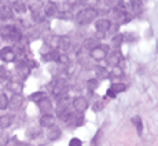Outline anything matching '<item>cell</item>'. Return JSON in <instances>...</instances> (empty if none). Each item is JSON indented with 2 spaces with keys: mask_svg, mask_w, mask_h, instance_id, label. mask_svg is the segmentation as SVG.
Instances as JSON below:
<instances>
[{
  "mask_svg": "<svg viewBox=\"0 0 158 146\" xmlns=\"http://www.w3.org/2000/svg\"><path fill=\"white\" fill-rule=\"evenodd\" d=\"M48 88H50V91L52 92V95L55 97L56 99H60V98H63V97H68L69 83L65 77H58L51 81Z\"/></svg>",
  "mask_w": 158,
  "mask_h": 146,
  "instance_id": "cell-1",
  "label": "cell"
},
{
  "mask_svg": "<svg viewBox=\"0 0 158 146\" xmlns=\"http://www.w3.org/2000/svg\"><path fill=\"white\" fill-rule=\"evenodd\" d=\"M98 10L94 7H85L84 10L78 11L77 17H76V22H77V25H89L91 22H92L94 19H96V17H98Z\"/></svg>",
  "mask_w": 158,
  "mask_h": 146,
  "instance_id": "cell-2",
  "label": "cell"
},
{
  "mask_svg": "<svg viewBox=\"0 0 158 146\" xmlns=\"http://www.w3.org/2000/svg\"><path fill=\"white\" fill-rule=\"evenodd\" d=\"M0 36L3 39L8 41H19L22 37V33L19 32V29L14 25H6L0 28Z\"/></svg>",
  "mask_w": 158,
  "mask_h": 146,
  "instance_id": "cell-3",
  "label": "cell"
},
{
  "mask_svg": "<svg viewBox=\"0 0 158 146\" xmlns=\"http://www.w3.org/2000/svg\"><path fill=\"white\" fill-rule=\"evenodd\" d=\"M13 7L8 0H0V19H10L13 18Z\"/></svg>",
  "mask_w": 158,
  "mask_h": 146,
  "instance_id": "cell-4",
  "label": "cell"
},
{
  "mask_svg": "<svg viewBox=\"0 0 158 146\" xmlns=\"http://www.w3.org/2000/svg\"><path fill=\"white\" fill-rule=\"evenodd\" d=\"M23 101H25V99H23L22 94H13L11 98L8 99V106L7 108H10L11 110H18V109L22 108Z\"/></svg>",
  "mask_w": 158,
  "mask_h": 146,
  "instance_id": "cell-5",
  "label": "cell"
},
{
  "mask_svg": "<svg viewBox=\"0 0 158 146\" xmlns=\"http://www.w3.org/2000/svg\"><path fill=\"white\" fill-rule=\"evenodd\" d=\"M73 108H74L76 113H84V112L88 109V101L84 97H76L72 102Z\"/></svg>",
  "mask_w": 158,
  "mask_h": 146,
  "instance_id": "cell-6",
  "label": "cell"
},
{
  "mask_svg": "<svg viewBox=\"0 0 158 146\" xmlns=\"http://www.w3.org/2000/svg\"><path fill=\"white\" fill-rule=\"evenodd\" d=\"M106 61H107L109 65L111 66H117L121 63V61H123V54H121L120 50H114L111 51L110 54H106Z\"/></svg>",
  "mask_w": 158,
  "mask_h": 146,
  "instance_id": "cell-7",
  "label": "cell"
},
{
  "mask_svg": "<svg viewBox=\"0 0 158 146\" xmlns=\"http://www.w3.org/2000/svg\"><path fill=\"white\" fill-rule=\"evenodd\" d=\"M0 59L4 61V62H14L17 59V54L13 48L10 47H4L0 50Z\"/></svg>",
  "mask_w": 158,
  "mask_h": 146,
  "instance_id": "cell-8",
  "label": "cell"
},
{
  "mask_svg": "<svg viewBox=\"0 0 158 146\" xmlns=\"http://www.w3.org/2000/svg\"><path fill=\"white\" fill-rule=\"evenodd\" d=\"M106 48L105 47H101V45H98V47L92 48V50H89V55L91 58H92L94 61H96V62H101V61H103L106 58Z\"/></svg>",
  "mask_w": 158,
  "mask_h": 146,
  "instance_id": "cell-9",
  "label": "cell"
},
{
  "mask_svg": "<svg viewBox=\"0 0 158 146\" xmlns=\"http://www.w3.org/2000/svg\"><path fill=\"white\" fill-rule=\"evenodd\" d=\"M125 90H127V86L124 83H113V84H111V87L107 90L106 95L110 97V98H115V97H117V94L124 92Z\"/></svg>",
  "mask_w": 158,
  "mask_h": 146,
  "instance_id": "cell-10",
  "label": "cell"
},
{
  "mask_svg": "<svg viewBox=\"0 0 158 146\" xmlns=\"http://www.w3.org/2000/svg\"><path fill=\"white\" fill-rule=\"evenodd\" d=\"M95 28L99 33H106L111 28V22L109 19H106V18H99L95 22Z\"/></svg>",
  "mask_w": 158,
  "mask_h": 146,
  "instance_id": "cell-11",
  "label": "cell"
},
{
  "mask_svg": "<svg viewBox=\"0 0 158 146\" xmlns=\"http://www.w3.org/2000/svg\"><path fill=\"white\" fill-rule=\"evenodd\" d=\"M72 48V40L69 36H60L59 37V44H58V50H60L62 53H68Z\"/></svg>",
  "mask_w": 158,
  "mask_h": 146,
  "instance_id": "cell-12",
  "label": "cell"
},
{
  "mask_svg": "<svg viewBox=\"0 0 158 146\" xmlns=\"http://www.w3.org/2000/svg\"><path fill=\"white\" fill-rule=\"evenodd\" d=\"M36 103H37L39 109H40L43 113H50V110H52V102H51V99H48L47 97L41 98L40 101H37Z\"/></svg>",
  "mask_w": 158,
  "mask_h": 146,
  "instance_id": "cell-13",
  "label": "cell"
},
{
  "mask_svg": "<svg viewBox=\"0 0 158 146\" xmlns=\"http://www.w3.org/2000/svg\"><path fill=\"white\" fill-rule=\"evenodd\" d=\"M59 37L60 36H58V35H48L44 37V43H45V45H48L51 50H58Z\"/></svg>",
  "mask_w": 158,
  "mask_h": 146,
  "instance_id": "cell-14",
  "label": "cell"
},
{
  "mask_svg": "<svg viewBox=\"0 0 158 146\" xmlns=\"http://www.w3.org/2000/svg\"><path fill=\"white\" fill-rule=\"evenodd\" d=\"M60 135H62V131H60V128L58 126H51L48 127V132H47V138L50 139V141H56V139L60 138Z\"/></svg>",
  "mask_w": 158,
  "mask_h": 146,
  "instance_id": "cell-15",
  "label": "cell"
},
{
  "mask_svg": "<svg viewBox=\"0 0 158 146\" xmlns=\"http://www.w3.org/2000/svg\"><path fill=\"white\" fill-rule=\"evenodd\" d=\"M17 72H18V75H19L22 79L28 77L29 73H30V68L28 66L26 61H22V62H18L17 63Z\"/></svg>",
  "mask_w": 158,
  "mask_h": 146,
  "instance_id": "cell-16",
  "label": "cell"
},
{
  "mask_svg": "<svg viewBox=\"0 0 158 146\" xmlns=\"http://www.w3.org/2000/svg\"><path fill=\"white\" fill-rule=\"evenodd\" d=\"M43 13H44L45 17H55L58 14V6L54 2H48L47 4L44 6Z\"/></svg>",
  "mask_w": 158,
  "mask_h": 146,
  "instance_id": "cell-17",
  "label": "cell"
},
{
  "mask_svg": "<svg viewBox=\"0 0 158 146\" xmlns=\"http://www.w3.org/2000/svg\"><path fill=\"white\" fill-rule=\"evenodd\" d=\"M54 124H55V117L50 113H43V116L40 117V126L48 128V127L54 126Z\"/></svg>",
  "mask_w": 158,
  "mask_h": 146,
  "instance_id": "cell-18",
  "label": "cell"
},
{
  "mask_svg": "<svg viewBox=\"0 0 158 146\" xmlns=\"http://www.w3.org/2000/svg\"><path fill=\"white\" fill-rule=\"evenodd\" d=\"M7 88L11 91L13 94H22V90H23V86L21 81H17V80H11L10 83L7 84Z\"/></svg>",
  "mask_w": 158,
  "mask_h": 146,
  "instance_id": "cell-19",
  "label": "cell"
},
{
  "mask_svg": "<svg viewBox=\"0 0 158 146\" xmlns=\"http://www.w3.org/2000/svg\"><path fill=\"white\" fill-rule=\"evenodd\" d=\"M11 7H13V11H15V13H18V14H25L26 10H28V6L23 2H21V0L14 2L13 4H11Z\"/></svg>",
  "mask_w": 158,
  "mask_h": 146,
  "instance_id": "cell-20",
  "label": "cell"
},
{
  "mask_svg": "<svg viewBox=\"0 0 158 146\" xmlns=\"http://www.w3.org/2000/svg\"><path fill=\"white\" fill-rule=\"evenodd\" d=\"M59 51L58 50H51L48 53L43 54V61L44 62H51V61H58V57H59Z\"/></svg>",
  "mask_w": 158,
  "mask_h": 146,
  "instance_id": "cell-21",
  "label": "cell"
},
{
  "mask_svg": "<svg viewBox=\"0 0 158 146\" xmlns=\"http://www.w3.org/2000/svg\"><path fill=\"white\" fill-rule=\"evenodd\" d=\"M28 8L32 13H36V11L41 10V8H43V0H29Z\"/></svg>",
  "mask_w": 158,
  "mask_h": 146,
  "instance_id": "cell-22",
  "label": "cell"
},
{
  "mask_svg": "<svg viewBox=\"0 0 158 146\" xmlns=\"http://www.w3.org/2000/svg\"><path fill=\"white\" fill-rule=\"evenodd\" d=\"M11 123H13V117H11L10 114H3V116H0V128L2 130L8 128V127L11 126Z\"/></svg>",
  "mask_w": 158,
  "mask_h": 146,
  "instance_id": "cell-23",
  "label": "cell"
},
{
  "mask_svg": "<svg viewBox=\"0 0 158 146\" xmlns=\"http://www.w3.org/2000/svg\"><path fill=\"white\" fill-rule=\"evenodd\" d=\"M109 77H111V79H121V77H124V72H123V69H121V66L120 65L113 66V69L109 72Z\"/></svg>",
  "mask_w": 158,
  "mask_h": 146,
  "instance_id": "cell-24",
  "label": "cell"
},
{
  "mask_svg": "<svg viewBox=\"0 0 158 146\" xmlns=\"http://www.w3.org/2000/svg\"><path fill=\"white\" fill-rule=\"evenodd\" d=\"M132 123H133V126L136 127V132H138V135H142V134H143V121H142V118L139 116L132 117Z\"/></svg>",
  "mask_w": 158,
  "mask_h": 146,
  "instance_id": "cell-25",
  "label": "cell"
},
{
  "mask_svg": "<svg viewBox=\"0 0 158 146\" xmlns=\"http://www.w3.org/2000/svg\"><path fill=\"white\" fill-rule=\"evenodd\" d=\"M95 75L98 79H109V71L103 66H98L95 69Z\"/></svg>",
  "mask_w": 158,
  "mask_h": 146,
  "instance_id": "cell-26",
  "label": "cell"
},
{
  "mask_svg": "<svg viewBox=\"0 0 158 146\" xmlns=\"http://www.w3.org/2000/svg\"><path fill=\"white\" fill-rule=\"evenodd\" d=\"M123 41H124V36L121 35H115L113 39H111V45L115 48V50H118V48L121 47V44H123Z\"/></svg>",
  "mask_w": 158,
  "mask_h": 146,
  "instance_id": "cell-27",
  "label": "cell"
},
{
  "mask_svg": "<svg viewBox=\"0 0 158 146\" xmlns=\"http://www.w3.org/2000/svg\"><path fill=\"white\" fill-rule=\"evenodd\" d=\"M99 45V41L96 40V39H87L85 41H84V48H87V50H92V48L98 47Z\"/></svg>",
  "mask_w": 158,
  "mask_h": 146,
  "instance_id": "cell-28",
  "label": "cell"
},
{
  "mask_svg": "<svg viewBox=\"0 0 158 146\" xmlns=\"http://www.w3.org/2000/svg\"><path fill=\"white\" fill-rule=\"evenodd\" d=\"M8 106V98L6 94H0V110H4Z\"/></svg>",
  "mask_w": 158,
  "mask_h": 146,
  "instance_id": "cell-29",
  "label": "cell"
},
{
  "mask_svg": "<svg viewBox=\"0 0 158 146\" xmlns=\"http://www.w3.org/2000/svg\"><path fill=\"white\" fill-rule=\"evenodd\" d=\"M44 97H45V94L43 91H37V92H33L32 95H30V101L37 102V101H40L41 98H44Z\"/></svg>",
  "mask_w": 158,
  "mask_h": 146,
  "instance_id": "cell-30",
  "label": "cell"
},
{
  "mask_svg": "<svg viewBox=\"0 0 158 146\" xmlns=\"http://www.w3.org/2000/svg\"><path fill=\"white\" fill-rule=\"evenodd\" d=\"M87 87L89 91H95L98 88V79H91L87 81Z\"/></svg>",
  "mask_w": 158,
  "mask_h": 146,
  "instance_id": "cell-31",
  "label": "cell"
},
{
  "mask_svg": "<svg viewBox=\"0 0 158 146\" xmlns=\"http://www.w3.org/2000/svg\"><path fill=\"white\" fill-rule=\"evenodd\" d=\"M99 0H80V3L84 6V7H94L95 8V6L98 4Z\"/></svg>",
  "mask_w": 158,
  "mask_h": 146,
  "instance_id": "cell-32",
  "label": "cell"
},
{
  "mask_svg": "<svg viewBox=\"0 0 158 146\" xmlns=\"http://www.w3.org/2000/svg\"><path fill=\"white\" fill-rule=\"evenodd\" d=\"M56 62L62 63V65H68V63H69V57L66 55L65 53H60L59 57H58V61H56Z\"/></svg>",
  "mask_w": 158,
  "mask_h": 146,
  "instance_id": "cell-33",
  "label": "cell"
},
{
  "mask_svg": "<svg viewBox=\"0 0 158 146\" xmlns=\"http://www.w3.org/2000/svg\"><path fill=\"white\" fill-rule=\"evenodd\" d=\"M8 144V135H6V134H0V146H6Z\"/></svg>",
  "mask_w": 158,
  "mask_h": 146,
  "instance_id": "cell-34",
  "label": "cell"
},
{
  "mask_svg": "<svg viewBox=\"0 0 158 146\" xmlns=\"http://www.w3.org/2000/svg\"><path fill=\"white\" fill-rule=\"evenodd\" d=\"M69 146H83V142L78 138H73V139H70V142H69Z\"/></svg>",
  "mask_w": 158,
  "mask_h": 146,
  "instance_id": "cell-35",
  "label": "cell"
},
{
  "mask_svg": "<svg viewBox=\"0 0 158 146\" xmlns=\"http://www.w3.org/2000/svg\"><path fill=\"white\" fill-rule=\"evenodd\" d=\"M103 109V103L102 102H96L95 105H94V110L95 112H99V110H102Z\"/></svg>",
  "mask_w": 158,
  "mask_h": 146,
  "instance_id": "cell-36",
  "label": "cell"
},
{
  "mask_svg": "<svg viewBox=\"0 0 158 146\" xmlns=\"http://www.w3.org/2000/svg\"><path fill=\"white\" fill-rule=\"evenodd\" d=\"M26 63H28V66L30 69H36V68H37V62H36V61H26Z\"/></svg>",
  "mask_w": 158,
  "mask_h": 146,
  "instance_id": "cell-37",
  "label": "cell"
},
{
  "mask_svg": "<svg viewBox=\"0 0 158 146\" xmlns=\"http://www.w3.org/2000/svg\"><path fill=\"white\" fill-rule=\"evenodd\" d=\"M66 4L70 6V7H73V6L77 4V0H66Z\"/></svg>",
  "mask_w": 158,
  "mask_h": 146,
  "instance_id": "cell-38",
  "label": "cell"
},
{
  "mask_svg": "<svg viewBox=\"0 0 158 146\" xmlns=\"http://www.w3.org/2000/svg\"><path fill=\"white\" fill-rule=\"evenodd\" d=\"M14 146H32L30 144H15Z\"/></svg>",
  "mask_w": 158,
  "mask_h": 146,
  "instance_id": "cell-39",
  "label": "cell"
},
{
  "mask_svg": "<svg viewBox=\"0 0 158 146\" xmlns=\"http://www.w3.org/2000/svg\"><path fill=\"white\" fill-rule=\"evenodd\" d=\"M0 80H2V79H0Z\"/></svg>",
  "mask_w": 158,
  "mask_h": 146,
  "instance_id": "cell-40",
  "label": "cell"
}]
</instances>
